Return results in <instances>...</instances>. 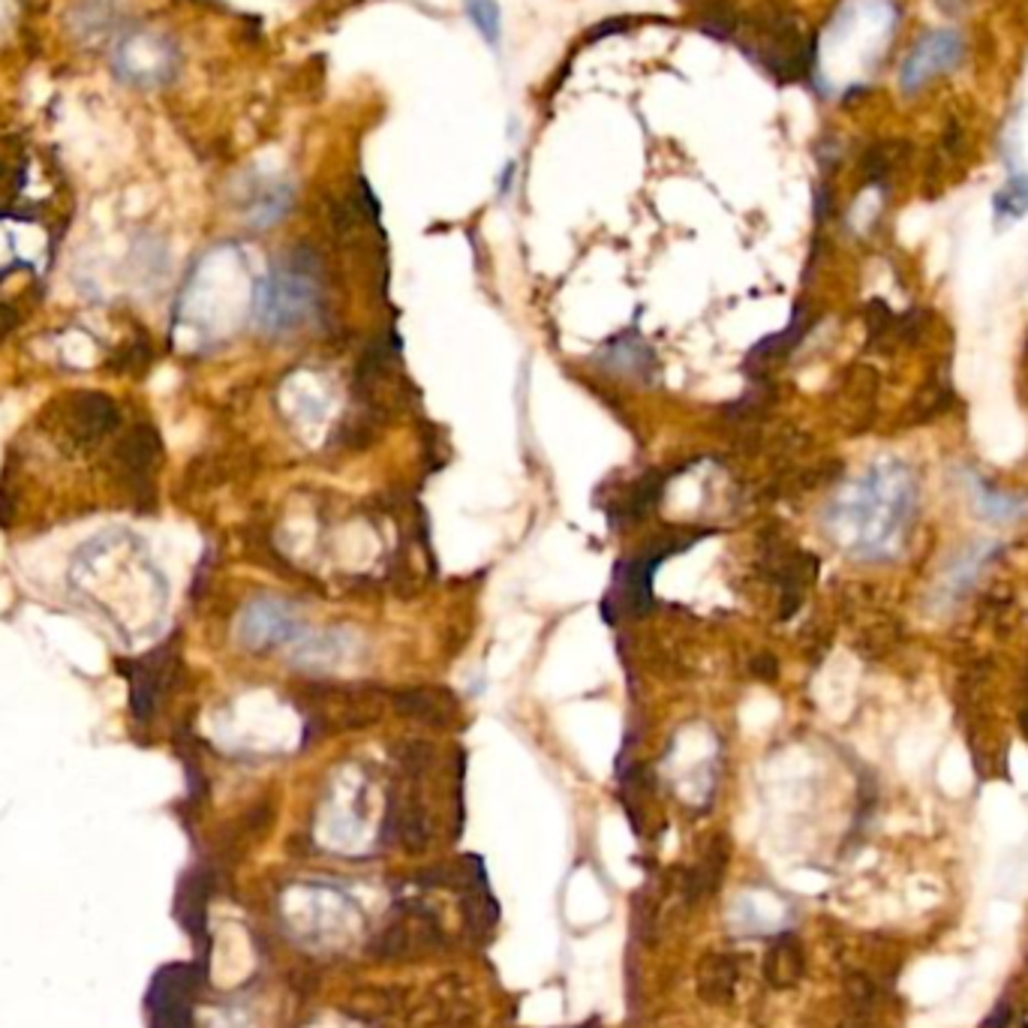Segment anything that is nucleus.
<instances>
[{
  "mask_svg": "<svg viewBox=\"0 0 1028 1028\" xmlns=\"http://www.w3.org/2000/svg\"><path fill=\"white\" fill-rule=\"evenodd\" d=\"M710 530H664L659 535H650L638 551L619 560L617 572H614V584H610L608 596H605V619L617 623L619 617H643L652 608V575L656 569H662V563L674 553L689 551L692 544L701 542Z\"/></svg>",
  "mask_w": 1028,
  "mask_h": 1028,
  "instance_id": "1",
  "label": "nucleus"
},
{
  "mask_svg": "<svg viewBox=\"0 0 1028 1028\" xmlns=\"http://www.w3.org/2000/svg\"><path fill=\"white\" fill-rule=\"evenodd\" d=\"M866 184H885L896 166V144H873L861 160Z\"/></svg>",
  "mask_w": 1028,
  "mask_h": 1028,
  "instance_id": "22",
  "label": "nucleus"
},
{
  "mask_svg": "<svg viewBox=\"0 0 1028 1028\" xmlns=\"http://www.w3.org/2000/svg\"><path fill=\"white\" fill-rule=\"evenodd\" d=\"M743 28L740 12L734 3L728 0H713L707 10L701 12V31L713 40H722V43H728V40H737Z\"/></svg>",
  "mask_w": 1028,
  "mask_h": 1028,
  "instance_id": "19",
  "label": "nucleus"
},
{
  "mask_svg": "<svg viewBox=\"0 0 1028 1028\" xmlns=\"http://www.w3.org/2000/svg\"><path fill=\"white\" fill-rule=\"evenodd\" d=\"M316 274L320 262L307 247H295L286 262L271 271L259 289V322L268 332H286L304 322L316 307Z\"/></svg>",
  "mask_w": 1028,
  "mask_h": 1028,
  "instance_id": "2",
  "label": "nucleus"
},
{
  "mask_svg": "<svg viewBox=\"0 0 1028 1028\" xmlns=\"http://www.w3.org/2000/svg\"><path fill=\"white\" fill-rule=\"evenodd\" d=\"M803 969H807L803 944H800L797 935H791V932H782V935L773 941V948L767 951V956H764V977H767V984L776 986V989H788V986H794L797 981L803 977Z\"/></svg>",
  "mask_w": 1028,
  "mask_h": 1028,
  "instance_id": "13",
  "label": "nucleus"
},
{
  "mask_svg": "<svg viewBox=\"0 0 1028 1028\" xmlns=\"http://www.w3.org/2000/svg\"><path fill=\"white\" fill-rule=\"evenodd\" d=\"M598 361L614 370V374H626V377L638 379H652L659 374V361L652 346L643 340L638 332H623L614 340H608L598 353Z\"/></svg>",
  "mask_w": 1028,
  "mask_h": 1028,
  "instance_id": "8",
  "label": "nucleus"
},
{
  "mask_svg": "<svg viewBox=\"0 0 1028 1028\" xmlns=\"http://www.w3.org/2000/svg\"><path fill=\"white\" fill-rule=\"evenodd\" d=\"M160 457V436L151 424H136L133 431H127L121 436V443L115 448V469L123 485L133 490L136 497L142 499V494L151 497V476H154V464Z\"/></svg>",
  "mask_w": 1028,
  "mask_h": 1028,
  "instance_id": "7",
  "label": "nucleus"
},
{
  "mask_svg": "<svg viewBox=\"0 0 1028 1028\" xmlns=\"http://www.w3.org/2000/svg\"><path fill=\"white\" fill-rule=\"evenodd\" d=\"M728 842L725 836H716L713 845L704 854V861L697 863L692 873L685 875V902H697V899H704V896L716 894V887L722 885V875H725V866H728Z\"/></svg>",
  "mask_w": 1028,
  "mask_h": 1028,
  "instance_id": "15",
  "label": "nucleus"
},
{
  "mask_svg": "<svg viewBox=\"0 0 1028 1028\" xmlns=\"http://www.w3.org/2000/svg\"><path fill=\"white\" fill-rule=\"evenodd\" d=\"M464 10L469 15V22L476 28L481 40L490 48H499L502 40V12H499L497 0H464Z\"/></svg>",
  "mask_w": 1028,
  "mask_h": 1028,
  "instance_id": "20",
  "label": "nucleus"
},
{
  "mask_svg": "<svg viewBox=\"0 0 1028 1028\" xmlns=\"http://www.w3.org/2000/svg\"><path fill=\"white\" fill-rule=\"evenodd\" d=\"M577 1028H602V1026H598V1022H584V1026H577Z\"/></svg>",
  "mask_w": 1028,
  "mask_h": 1028,
  "instance_id": "30",
  "label": "nucleus"
},
{
  "mask_svg": "<svg viewBox=\"0 0 1028 1028\" xmlns=\"http://www.w3.org/2000/svg\"><path fill=\"white\" fill-rule=\"evenodd\" d=\"M962 55H965V45H962L960 34H953V31H932V34L923 36V40L908 52L902 73H899V88H902V94H918L929 78L956 67L962 61Z\"/></svg>",
  "mask_w": 1028,
  "mask_h": 1028,
  "instance_id": "6",
  "label": "nucleus"
},
{
  "mask_svg": "<svg viewBox=\"0 0 1028 1028\" xmlns=\"http://www.w3.org/2000/svg\"><path fill=\"white\" fill-rule=\"evenodd\" d=\"M177 69V48L160 34L127 36L115 52V73L136 88H163Z\"/></svg>",
  "mask_w": 1028,
  "mask_h": 1028,
  "instance_id": "4",
  "label": "nucleus"
},
{
  "mask_svg": "<svg viewBox=\"0 0 1028 1028\" xmlns=\"http://www.w3.org/2000/svg\"><path fill=\"white\" fill-rule=\"evenodd\" d=\"M866 328H869V340H878V337H885L887 332H896L894 310L887 307L885 301H869V307H866Z\"/></svg>",
  "mask_w": 1028,
  "mask_h": 1028,
  "instance_id": "25",
  "label": "nucleus"
},
{
  "mask_svg": "<svg viewBox=\"0 0 1028 1028\" xmlns=\"http://www.w3.org/2000/svg\"><path fill=\"white\" fill-rule=\"evenodd\" d=\"M64 433L78 448L102 443L118 424H121V410L115 407V400L100 394V391H76L73 398L64 400V415H61Z\"/></svg>",
  "mask_w": 1028,
  "mask_h": 1028,
  "instance_id": "5",
  "label": "nucleus"
},
{
  "mask_svg": "<svg viewBox=\"0 0 1028 1028\" xmlns=\"http://www.w3.org/2000/svg\"><path fill=\"white\" fill-rule=\"evenodd\" d=\"M809 328H812V316H809V310L803 307V304H797L794 316H791V322H788L786 332L770 334V337H764V340L755 343L753 349H749V355H746V367L749 365L767 367V365H773V361H779V358L791 355L797 346H800V340L807 337Z\"/></svg>",
  "mask_w": 1028,
  "mask_h": 1028,
  "instance_id": "12",
  "label": "nucleus"
},
{
  "mask_svg": "<svg viewBox=\"0 0 1028 1028\" xmlns=\"http://www.w3.org/2000/svg\"><path fill=\"white\" fill-rule=\"evenodd\" d=\"M118 671L127 677L130 683V713L139 725H148L154 719L160 701L172 692L177 674H181V662L169 647L148 652L142 659L133 662H121Z\"/></svg>",
  "mask_w": 1028,
  "mask_h": 1028,
  "instance_id": "3",
  "label": "nucleus"
},
{
  "mask_svg": "<svg viewBox=\"0 0 1028 1028\" xmlns=\"http://www.w3.org/2000/svg\"><path fill=\"white\" fill-rule=\"evenodd\" d=\"M984 1028H1028V1022H1026V1019H1022V1017H1019V1014H1017V1010H1014V1007L1002 1005V1007H998V1010H995L993 1017L986 1019Z\"/></svg>",
  "mask_w": 1028,
  "mask_h": 1028,
  "instance_id": "28",
  "label": "nucleus"
},
{
  "mask_svg": "<svg viewBox=\"0 0 1028 1028\" xmlns=\"http://www.w3.org/2000/svg\"><path fill=\"white\" fill-rule=\"evenodd\" d=\"M995 223H1014L1028 214V175L1022 169L1010 166L1005 187L995 193L993 199Z\"/></svg>",
  "mask_w": 1028,
  "mask_h": 1028,
  "instance_id": "18",
  "label": "nucleus"
},
{
  "mask_svg": "<svg viewBox=\"0 0 1028 1028\" xmlns=\"http://www.w3.org/2000/svg\"><path fill=\"white\" fill-rule=\"evenodd\" d=\"M394 758H398L403 776L410 782H419L436 761V749L428 740H403L394 746Z\"/></svg>",
  "mask_w": 1028,
  "mask_h": 1028,
  "instance_id": "21",
  "label": "nucleus"
},
{
  "mask_svg": "<svg viewBox=\"0 0 1028 1028\" xmlns=\"http://www.w3.org/2000/svg\"><path fill=\"white\" fill-rule=\"evenodd\" d=\"M292 629H295V619L289 617V610H283L274 602H259L244 614L241 641L253 650H266V647H274V643L292 638L289 635Z\"/></svg>",
  "mask_w": 1028,
  "mask_h": 1028,
  "instance_id": "10",
  "label": "nucleus"
},
{
  "mask_svg": "<svg viewBox=\"0 0 1028 1028\" xmlns=\"http://www.w3.org/2000/svg\"><path fill=\"white\" fill-rule=\"evenodd\" d=\"M977 499H981V511L993 520L1014 518V515H1019L1022 506H1026L1022 499L1007 497V494H993V490H986V487H977Z\"/></svg>",
  "mask_w": 1028,
  "mask_h": 1028,
  "instance_id": "24",
  "label": "nucleus"
},
{
  "mask_svg": "<svg viewBox=\"0 0 1028 1028\" xmlns=\"http://www.w3.org/2000/svg\"><path fill=\"white\" fill-rule=\"evenodd\" d=\"M497 902H494V896L487 894V881L481 885H473L464 890V920L466 929H469V935L476 941H485L494 927H497Z\"/></svg>",
  "mask_w": 1028,
  "mask_h": 1028,
  "instance_id": "17",
  "label": "nucleus"
},
{
  "mask_svg": "<svg viewBox=\"0 0 1028 1028\" xmlns=\"http://www.w3.org/2000/svg\"><path fill=\"white\" fill-rule=\"evenodd\" d=\"M671 473H647L635 485L626 490V497H619L608 509L610 527H626V523H638L650 515L664 497V487H668Z\"/></svg>",
  "mask_w": 1028,
  "mask_h": 1028,
  "instance_id": "11",
  "label": "nucleus"
},
{
  "mask_svg": "<svg viewBox=\"0 0 1028 1028\" xmlns=\"http://www.w3.org/2000/svg\"><path fill=\"white\" fill-rule=\"evenodd\" d=\"M951 386L935 379V382H929V386L920 391L918 403H915V415H918V421L935 419V415H941V412L951 407Z\"/></svg>",
  "mask_w": 1028,
  "mask_h": 1028,
  "instance_id": "23",
  "label": "nucleus"
},
{
  "mask_svg": "<svg viewBox=\"0 0 1028 1028\" xmlns=\"http://www.w3.org/2000/svg\"><path fill=\"white\" fill-rule=\"evenodd\" d=\"M845 1019L840 1028H881L875 1019V1005H878V993L875 984L866 974H848L845 981Z\"/></svg>",
  "mask_w": 1028,
  "mask_h": 1028,
  "instance_id": "16",
  "label": "nucleus"
},
{
  "mask_svg": "<svg viewBox=\"0 0 1028 1028\" xmlns=\"http://www.w3.org/2000/svg\"><path fill=\"white\" fill-rule=\"evenodd\" d=\"M749 671H753L758 680H764V683H773L776 677H779V659H776L773 652H758V656H753V662H749Z\"/></svg>",
  "mask_w": 1028,
  "mask_h": 1028,
  "instance_id": "27",
  "label": "nucleus"
},
{
  "mask_svg": "<svg viewBox=\"0 0 1028 1028\" xmlns=\"http://www.w3.org/2000/svg\"><path fill=\"white\" fill-rule=\"evenodd\" d=\"M629 22H631V19H605V22L598 24V28H593V31H589V43H596V40H605V36L623 34V31L629 28Z\"/></svg>",
  "mask_w": 1028,
  "mask_h": 1028,
  "instance_id": "29",
  "label": "nucleus"
},
{
  "mask_svg": "<svg viewBox=\"0 0 1028 1028\" xmlns=\"http://www.w3.org/2000/svg\"><path fill=\"white\" fill-rule=\"evenodd\" d=\"M148 365H151V343L148 340L127 343L121 349V358H115V367H121L123 374H144Z\"/></svg>",
  "mask_w": 1028,
  "mask_h": 1028,
  "instance_id": "26",
  "label": "nucleus"
},
{
  "mask_svg": "<svg viewBox=\"0 0 1028 1028\" xmlns=\"http://www.w3.org/2000/svg\"><path fill=\"white\" fill-rule=\"evenodd\" d=\"M737 960L734 956H719V953H710L697 965V995L710 1002V1005H725L734 998V986H737Z\"/></svg>",
  "mask_w": 1028,
  "mask_h": 1028,
  "instance_id": "14",
  "label": "nucleus"
},
{
  "mask_svg": "<svg viewBox=\"0 0 1028 1028\" xmlns=\"http://www.w3.org/2000/svg\"><path fill=\"white\" fill-rule=\"evenodd\" d=\"M391 701V710L400 713V716H407V719L424 722V725H448V722L457 716V707H454V697L448 692H440V689H398V692H391L388 695Z\"/></svg>",
  "mask_w": 1028,
  "mask_h": 1028,
  "instance_id": "9",
  "label": "nucleus"
}]
</instances>
